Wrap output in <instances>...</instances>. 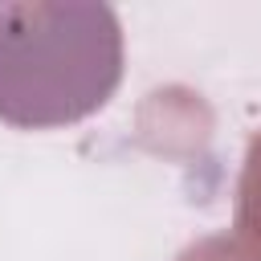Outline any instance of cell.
<instances>
[{
    "label": "cell",
    "mask_w": 261,
    "mask_h": 261,
    "mask_svg": "<svg viewBox=\"0 0 261 261\" xmlns=\"http://www.w3.org/2000/svg\"><path fill=\"white\" fill-rule=\"evenodd\" d=\"M122 82L110 4H0V122L49 130L90 118Z\"/></svg>",
    "instance_id": "cell-1"
}]
</instances>
